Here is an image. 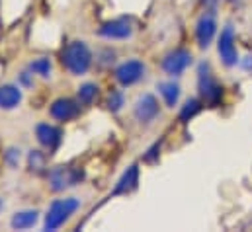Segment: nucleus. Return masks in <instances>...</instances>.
I'll return each mask as SVG.
<instances>
[{
	"instance_id": "5",
	"label": "nucleus",
	"mask_w": 252,
	"mask_h": 232,
	"mask_svg": "<svg viewBox=\"0 0 252 232\" xmlns=\"http://www.w3.org/2000/svg\"><path fill=\"white\" fill-rule=\"evenodd\" d=\"M217 51H219V57L223 60V64L235 66L239 62V53H237V45H235V31L231 26H227L221 31L219 41H217Z\"/></svg>"
},
{
	"instance_id": "10",
	"label": "nucleus",
	"mask_w": 252,
	"mask_h": 232,
	"mask_svg": "<svg viewBox=\"0 0 252 232\" xmlns=\"http://www.w3.org/2000/svg\"><path fill=\"white\" fill-rule=\"evenodd\" d=\"M98 33L106 39H127V37H131L133 28H131V22L127 18H118V20L106 22L98 29Z\"/></svg>"
},
{
	"instance_id": "9",
	"label": "nucleus",
	"mask_w": 252,
	"mask_h": 232,
	"mask_svg": "<svg viewBox=\"0 0 252 232\" xmlns=\"http://www.w3.org/2000/svg\"><path fill=\"white\" fill-rule=\"evenodd\" d=\"M215 31H217V22H215V16L213 12L209 14H203L199 20H197V26H195V39H197V45L201 49H207L215 37Z\"/></svg>"
},
{
	"instance_id": "20",
	"label": "nucleus",
	"mask_w": 252,
	"mask_h": 232,
	"mask_svg": "<svg viewBox=\"0 0 252 232\" xmlns=\"http://www.w3.org/2000/svg\"><path fill=\"white\" fill-rule=\"evenodd\" d=\"M124 104H126V98H124V92L122 90H112V94L108 96V108H110V112H120L122 108H124Z\"/></svg>"
},
{
	"instance_id": "27",
	"label": "nucleus",
	"mask_w": 252,
	"mask_h": 232,
	"mask_svg": "<svg viewBox=\"0 0 252 232\" xmlns=\"http://www.w3.org/2000/svg\"><path fill=\"white\" fill-rule=\"evenodd\" d=\"M0 211H2V199H0Z\"/></svg>"
},
{
	"instance_id": "7",
	"label": "nucleus",
	"mask_w": 252,
	"mask_h": 232,
	"mask_svg": "<svg viewBox=\"0 0 252 232\" xmlns=\"http://www.w3.org/2000/svg\"><path fill=\"white\" fill-rule=\"evenodd\" d=\"M133 114H135V119L139 123H151L160 114V106H158V102H157V98L153 94H143L135 102Z\"/></svg>"
},
{
	"instance_id": "18",
	"label": "nucleus",
	"mask_w": 252,
	"mask_h": 232,
	"mask_svg": "<svg viewBox=\"0 0 252 232\" xmlns=\"http://www.w3.org/2000/svg\"><path fill=\"white\" fill-rule=\"evenodd\" d=\"M30 70H32L33 74H39L41 78H49V74H51V60L45 57L35 58V60L30 64Z\"/></svg>"
},
{
	"instance_id": "22",
	"label": "nucleus",
	"mask_w": 252,
	"mask_h": 232,
	"mask_svg": "<svg viewBox=\"0 0 252 232\" xmlns=\"http://www.w3.org/2000/svg\"><path fill=\"white\" fill-rule=\"evenodd\" d=\"M6 162H8L12 168H16L18 162H20V150H18V148H8V150H6Z\"/></svg>"
},
{
	"instance_id": "3",
	"label": "nucleus",
	"mask_w": 252,
	"mask_h": 232,
	"mask_svg": "<svg viewBox=\"0 0 252 232\" xmlns=\"http://www.w3.org/2000/svg\"><path fill=\"white\" fill-rule=\"evenodd\" d=\"M197 88H199V94L201 98L209 104V106H217L221 96H223V86L215 80L211 68L207 62H201L199 68H197Z\"/></svg>"
},
{
	"instance_id": "26",
	"label": "nucleus",
	"mask_w": 252,
	"mask_h": 232,
	"mask_svg": "<svg viewBox=\"0 0 252 232\" xmlns=\"http://www.w3.org/2000/svg\"><path fill=\"white\" fill-rule=\"evenodd\" d=\"M205 4H213V2H217V0H203Z\"/></svg>"
},
{
	"instance_id": "19",
	"label": "nucleus",
	"mask_w": 252,
	"mask_h": 232,
	"mask_svg": "<svg viewBox=\"0 0 252 232\" xmlns=\"http://www.w3.org/2000/svg\"><path fill=\"white\" fill-rule=\"evenodd\" d=\"M201 110V104H199V100H195V98H191L188 100L186 104H184V108H182V112H180V119L182 121H189L191 117L195 116L197 112Z\"/></svg>"
},
{
	"instance_id": "14",
	"label": "nucleus",
	"mask_w": 252,
	"mask_h": 232,
	"mask_svg": "<svg viewBox=\"0 0 252 232\" xmlns=\"http://www.w3.org/2000/svg\"><path fill=\"white\" fill-rule=\"evenodd\" d=\"M22 102V90L14 84L0 86V108L2 110H14Z\"/></svg>"
},
{
	"instance_id": "15",
	"label": "nucleus",
	"mask_w": 252,
	"mask_h": 232,
	"mask_svg": "<svg viewBox=\"0 0 252 232\" xmlns=\"http://www.w3.org/2000/svg\"><path fill=\"white\" fill-rule=\"evenodd\" d=\"M37 217H39V213L33 209H28V211H20V213H16L14 217H12V229H16V231H26V229H32L35 223H37Z\"/></svg>"
},
{
	"instance_id": "13",
	"label": "nucleus",
	"mask_w": 252,
	"mask_h": 232,
	"mask_svg": "<svg viewBox=\"0 0 252 232\" xmlns=\"http://www.w3.org/2000/svg\"><path fill=\"white\" fill-rule=\"evenodd\" d=\"M137 183H139V166L133 164L129 166L124 175L118 179L114 191L110 193V197H116V195H126V193H131L133 189H137Z\"/></svg>"
},
{
	"instance_id": "12",
	"label": "nucleus",
	"mask_w": 252,
	"mask_h": 232,
	"mask_svg": "<svg viewBox=\"0 0 252 232\" xmlns=\"http://www.w3.org/2000/svg\"><path fill=\"white\" fill-rule=\"evenodd\" d=\"M35 135H37V141L49 150H55L61 145V139H63L61 129H57V127H53L49 123H39L35 127Z\"/></svg>"
},
{
	"instance_id": "21",
	"label": "nucleus",
	"mask_w": 252,
	"mask_h": 232,
	"mask_svg": "<svg viewBox=\"0 0 252 232\" xmlns=\"http://www.w3.org/2000/svg\"><path fill=\"white\" fill-rule=\"evenodd\" d=\"M30 168L35 170V172H41L45 168V156L39 150H32V154H30Z\"/></svg>"
},
{
	"instance_id": "4",
	"label": "nucleus",
	"mask_w": 252,
	"mask_h": 232,
	"mask_svg": "<svg viewBox=\"0 0 252 232\" xmlns=\"http://www.w3.org/2000/svg\"><path fill=\"white\" fill-rule=\"evenodd\" d=\"M49 187L53 191H63L66 187H72L84 179V172L80 168H70V166H57L49 172Z\"/></svg>"
},
{
	"instance_id": "16",
	"label": "nucleus",
	"mask_w": 252,
	"mask_h": 232,
	"mask_svg": "<svg viewBox=\"0 0 252 232\" xmlns=\"http://www.w3.org/2000/svg\"><path fill=\"white\" fill-rule=\"evenodd\" d=\"M157 90L160 92V96L164 98L166 106L168 108H174L178 104V98H180V86L176 82H160L157 86Z\"/></svg>"
},
{
	"instance_id": "2",
	"label": "nucleus",
	"mask_w": 252,
	"mask_h": 232,
	"mask_svg": "<svg viewBox=\"0 0 252 232\" xmlns=\"http://www.w3.org/2000/svg\"><path fill=\"white\" fill-rule=\"evenodd\" d=\"M80 207L78 199L74 197H66V199H57L51 203L47 215H45V231H57L59 227H63L64 223L70 219V215H74V211Z\"/></svg>"
},
{
	"instance_id": "11",
	"label": "nucleus",
	"mask_w": 252,
	"mask_h": 232,
	"mask_svg": "<svg viewBox=\"0 0 252 232\" xmlns=\"http://www.w3.org/2000/svg\"><path fill=\"white\" fill-rule=\"evenodd\" d=\"M78 112H80V106L70 98H59L49 108L51 117H55L57 121H70L78 116Z\"/></svg>"
},
{
	"instance_id": "24",
	"label": "nucleus",
	"mask_w": 252,
	"mask_h": 232,
	"mask_svg": "<svg viewBox=\"0 0 252 232\" xmlns=\"http://www.w3.org/2000/svg\"><path fill=\"white\" fill-rule=\"evenodd\" d=\"M243 66H245L247 70H252V53L247 58H245V60H243Z\"/></svg>"
},
{
	"instance_id": "8",
	"label": "nucleus",
	"mask_w": 252,
	"mask_h": 232,
	"mask_svg": "<svg viewBox=\"0 0 252 232\" xmlns=\"http://www.w3.org/2000/svg\"><path fill=\"white\" fill-rule=\"evenodd\" d=\"M189 64H191V53L186 51V49L170 51L166 57L162 58V68L170 76H180Z\"/></svg>"
},
{
	"instance_id": "1",
	"label": "nucleus",
	"mask_w": 252,
	"mask_h": 232,
	"mask_svg": "<svg viewBox=\"0 0 252 232\" xmlns=\"http://www.w3.org/2000/svg\"><path fill=\"white\" fill-rule=\"evenodd\" d=\"M61 60H63L64 68L70 74L80 76V74L88 72V68L92 64V53H90V49L84 41H70L63 49V58Z\"/></svg>"
},
{
	"instance_id": "25",
	"label": "nucleus",
	"mask_w": 252,
	"mask_h": 232,
	"mask_svg": "<svg viewBox=\"0 0 252 232\" xmlns=\"http://www.w3.org/2000/svg\"><path fill=\"white\" fill-rule=\"evenodd\" d=\"M22 82H24V84H28V86L32 84V82H30V74H28V72H22Z\"/></svg>"
},
{
	"instance_id": "6",
	"label": "nucleus",
	"mask_w": 252,
	"mask_h": 232,
	"mask_svg": "<svg viewBox=\"0 0 252 232\" xmlns=\"http://www.w3.org/2000/svg\"><path fill=\"white\" fill-rule=\"evenodd\" d=\"M145 76V64L137 58H131L122 62L118 68H116V80L122 84V86H133L135 82H139L141 78Z\"/></svg>"
},
{
	"instance_id": "23",
	"label": "nucleus",
	"mask_w": 252,
	"mask_h": 232,
	"mask_svg": "<svg viewBox=\"0 0 252 232\" xmlns=\"http://www.w3.org/2000/svg\"><path fill=\"white\" fill-rule=\"evenodd\" d=\"M158 148H160V145L157 143V145H155V146H153V148L149 150V154H145V160H147V162H153V160H155V156L158 154V152H157Z\"/></svg>"
},
{
	"instance_id": "17",
	"label": "nucleus",
	"mask_w": 252,
	"mask_h": 232,
	"mask_svg": "<svg viewBox=\"0 0 252 232\" xmlns=\"http://www.w3.org/2000/svg\"><path fill=\"white\" fill-rule=\"evenodd\" d=\"M96 94H98V86H96V84H92V82L82 84V86L78 88V104H82V106H90V104L94 102Z\"/></svg>"
}]
</instances>
